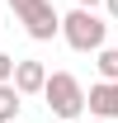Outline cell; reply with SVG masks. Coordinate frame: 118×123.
Masks as SVG:
<instances>
[{
  "instance_id": "1",
  "label": "cell",
  "mask_w": 118,
  "mask_h": 123,
  "mask_svg": "<svg viewBox=\"0 0 118 123\" xmlns=\"http://www.w3.org/2000/svg\"><path fill=\"white\" fill-rule=\"evenodd\" d=\"M43 99H47V109L57 118H80L85 114V90H80V80L71 71H52L47 85H43Z\"/></svg>"
},
{
  "instance_id": "2",
  "label": "cell",
  "mask_w": 118,
  "mask_h": 123,
  "mask_svg": "<svg viewBox=\"0 0 118 123\" xmlns=\"http://www.w3.org/2000/svg\"><path fill=\"white\" fill-rule=\"evenodd\" d=\"M61 38L76 47V52H99L104 47V19L94 10H71V14H61Z\"/></svg>"
},
{
  "instance_id": "3",
  "label": "cell",
  "mask_w": 118,
  "mask_h": 123,
  "mask_svg": "<svg viewBox=\"0 0 118 123\" xmlns=\"http://www.w3.org/2000/svg\"><path fill=\"white\" fill-rule=\"evenodd\" d=\"M10 10L19 14V24H24V33L29 38H38V43H52L61 29V14L52 10V0H10Z\"/></svg>"
},
{
  "instance_id": "4",
  "label": "cell",
  "mask_w": 118,
  "mask_h": 123,
  "mask_svg": "<svg viewBox=\"0 0 118 123\" xmlns=\"http://www.w3.org/2000/svg\"><path fill=\"white\" fill-rule=\"evenodd\" d=\"M10 85H14V95H19V99H24V95H43V85H47V66H43V62H33V57L14 62V76H10Z\"/></svg>"
},
{
  "instance_id": "5",
  "label": "cell",
  "mask_w": 118,
  "mask_h": 123,
  "mask_svg": "<svg viewBox=\"0 0 118 123\" xmlns=\"http://www.w3.org/2000/svg\"><path fill=\"white\" fill-rule=\"evenodd\" d=\"M85 109L94 114V118L113 123V118H118V85H113V80H99V85H90V95H85Z\"/></svg>"
},
{
  "instance_id": "6",
  "label": "cell",
  "mask_w": 118,
  "mask_h": 123,
  "mask_svg": "<svg viewBox=\"0 0 118 123\" xmlns=\"http://www.w3.org/2000/svg\"><path fill=\"white\" fill-rule=\"evenodd\" d=\"M19 104H24V99L14 95V85H0V123H14L19 118Z\"/></svg>"
},
{
  "instance_id": "7",
  "label": "cell",
  "mask_w": 118,
  "mask_h": 123,
  "mask_svg": "<svg viewBox=\"0 0 118 123\" xmlns=\"http://www.w3.org/2000/svg\"><path fill=\"white\" fill-rule=\"evenodd\" d=\"M94 66H99V76H104V80H113V85H118V47H99Z\"/></svg>"
},
{
  "instance_id": "8",
  "label": "cell",
  "mask_w": 118,
  "mask_h": 123,
  "mask_svg": "<svg viewBox=\"0 0 118 123\" xmlns=\"http://www.w3.org/2000/svg\"><path fill=\"white\" fill-rule=\"evenodd\" d=\"M10 76H14V57L0 52V85H10Z\"/></svg>"
},
{
  "instance_id": "9",
  "label": "cell",
  "mask_w": 118,
  "mask_h": 123,
  "mask_svg": "<svg viewBox=\"0 0 118 123\" xmlns=\"http://www.w3.org/2000/svg\"><path fill=\"white\" fill-rule=\"evenodd\" d=\"M94 5H99V0H76V10H94Z\"/></svg>"
},
{
  "instance_id": "10",
  "label": "cell",
  "mask_w": 118,
  "mask_h": 123,
  "mask_svg": "<svg viewBox=\"0 0 118 123\" xmlns=\"http://www.w3.org/2000/svg\"><path fill=\"white\" fill-rule=\"evenodd\" d=\"M104 5H109V14H113V19H118V0H104Z\"/></svg>"
},
{
  "instance_id": "11",
  "label": "cell",
  "mask_w": 118,
  "mask_h": 123,
  "mask_svg": "<svg viewBox=\"0 0 118 123\" xmlns=\"http://www.w3.org/2000/svg\"><path fill=\"white\" fill-rule=\"evenodd\" d=\"M90 123H104V118H90Z\"/></svg>"
},
{
  "instance_id": "12",
  "label": "cell",
  "mask_w": 118,
  "mask_h": 123,
  "mask_svg": "<svg viewBox=\"0 0 118 123\" xmlns=\"http://www.w3.org/2000/svg\"><path fill=\"white\" fill-rule=\"evenodd\" d=\"M14 123H19V118H14Z\"/></svg>"
}]
</instances>
